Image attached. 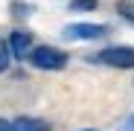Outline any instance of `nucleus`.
Returning <instances> with one entry per match:
<instances>
[{
    "instance_id": "1",
    "label": "nucleus",
    "mask_w": 134,
    "mask_h": 131,
    "mask_svg": "<svg viewBox=\"0 0 134 131\" xmlns=\"http://www.w3.org/2000/svg\"><path fill=\"white\" fill-rule=\"evenodd\" d=\"M29 64L38 67V70H64V67H67V55H64L58 47H47V44H41V47H32Z\"/></svg>"
},
{
    "instance_id": "2",
    "label": "nucleus",
    "mask_w": 134,
    "mask_h": 131,
    "mask_svg": "<svg viewBox=\"0 0 134 131\" xmlns=\"http://www.w3.org/2000/svg\"><path fill=\"white\" fill-rule=\"evenodd\" d=\"M99 64H108V67L117 70H131L134 67V47H108L102 53H96Z\"/></svg>"
},
{
    "instance_id": "3",
    "label": "nucleus",
    "mask_w": 134,
    "mask_h": 131,
    "mask_svg": "<svg viewBox=\"0 0 134 131\" xmlns=\"http://www.w3.org/2000/svg\"><path fill=\"white\" fill-rule=\"evenodd\" d=\"M61 32H64V38H70V41H96V38L108 35V26L105 24H70V26H64Z\"/></svg>"
},
{
    "instance_id": "4",
    "label": "nucleus",
    "mask_w": 134,
    "mask_h": 131,
    "mask_svg": "<svg viewBox=\"0 0 134 131\" xmlns=\"http://www.w3.org/2000/svg\"><path fill=\"white\" fill-rule=\"evenodd\" d=\"M9 50H12V58H29V53H32V32H26V29H15L12 32V38H9Z\"/></svg>"
},
{
    "instance_id": "5",
    "label": "nucleus",
    "mask_w": 134,
    "mask_h": 131,
    "mask_svg": "<svg viewBox=\"0 0 134 131\" xmlns=\"http://www.w3.org/2000/svg\"><path fill=\"white\" fill-rule=\"evenodd\" d=\"M12 131H50V125L38 117H18L12 122Z\"/></svg>"
},
{
    "instance_id": "6",
    "label": "nucleus",
    "mask_w": 134,
    "mask_h": 131,
    "mask_svg": "<svg viewBox=\"0 0 134 131\" xmlns=\"http://www.w3.org/2000/svg\"><path fill=\"white\" fill-rule=\"evenodd\" d=\"M117 12H120L125 20L134 24V3H131V0H120V3H117Z\"/></svg>"
},
{
    "instance_id": "7",
    "label": "nucleus",
    "mask_w": 134,
    "mask_h": 131,
    "mask_svg": "<svg viewBox=\"0 0 134 131\" xmlns=\"http://www.w3.org/2000/svg\"><path fill=\"white\" fill-rule=\"evenodd\" d=\"M96 9V0H70V12H91Z\"/></svg>"
},
{
    "instance_id": "8",
    "label": "nucleus",
    "mask_w": 134,
    "mask_h": 131,
    "mask_svg": "<svg viewBox=\"0 0 134 131\" xmlns=\"http://www.w3.org/2000/svg\"><path fill=\"white\" fill-rule=\"evenodd\" d=\"M9 58H12V50H9V44H0V73H3L9 67Z\"/></svg>"
},
{
    "instance_id": "9",
    "label": "nucleus",
    "mask_w": 134,
    "mask_h": 131,
    "mask_svg": "<svg viewBox=\"0 0 134 131\" xmlns=\"http://www.w3.org/2000/svg\"><path fill=\"white\" fill-rule=\"evenodd\" d=\"M0 131H12V122H6L3 117H0Z\"/></svg>"
},
{
    "instance_id": "10",
    "label": "nucleus",
    "mask_w": 134,
    "mask_h": 131,
    "mask_svg": "<svg viewBox=\"0 0 134 131\" xmlns=\"http://www.w3.org/2000/svg\"><path fill=\"white\" fill-rule=\"evenodd\" d=\"M125 131H134V117H128V122H125Z\"/></svg>"
},
{
    "instance_id": "11",
    "label": "nucleus",
    "mask_w": 134,
    "mask_h": 131,
    "mask_svg": "<svg viewBox=\"0 0 134 131\" xmlns=\"http://www.w3.org/2000/svg\"><path fill=\"white\" fill-rule=\"evenodd\" d=\"M87 131H93V128H87Z\"/></svg>"
}]
</instances>
